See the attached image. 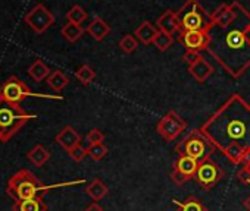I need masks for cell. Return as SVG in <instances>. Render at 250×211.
<instances>
[{
	"mask_svg": "<svg viewBox=\"0 0 250 211\" xmlns=\"http://www.w3.org/2000/svg\"><path fill=\"white\" fill-rule=\"evenodd\" d=\"M231 6L234 21L228 25H212L206 50L232 78H238L250 68V40L247 37L250 14L237 0Z\"/></svg>",
	"mask_w": 250,
	"mask_h": 211,
	"instance_id": "1",
	"label": "cell"
},
{
	"mask_svg": "<svg viewBox=\"0 0 250 211\" xmlns=\"http://www.w3.org/2000/svg\"><path fill=\"white\" fill-rule=\"evenodd\" d=\"M200 131L222 151L231 144L250 150V104L240 95H229L221 107L202 125Z\"/></svg>",
	"mask_w": 250,
	"mask_h": 211,
	"instance_id": "2",
	"label": "cell"
},
{
	"mask_svg": "<svg viewBox=\"0 0 250 211\" xmlns=\"http://www.w3.org/2000/svg\"><path fill=\"white\" fill-rule=\"evenodd\" d=\"M52 186H46L34 173H31L27 169H22L9 179L6 192L15 202H18L22 199H31L37 196L43 198V195Z\"/></svg>",
	"mask_w": 250,
	"mask_h": 211,
	"instance_id": "3",
	"label": "cell"
},
{
	"mask_svg": "<svg viewBox=\"0 0 250 211\" xmlns=\"http://www.w3.org/2000/svg\"><path fill=\"white\" fill-rule=\"evenodd\" d=\"M36 118V115L28 113L21 106L0 101V142H8L25 126L27 122L34 121Z\"/></svg>",
	"mask_w": 250,
	"mask_h": 211,
	"instance_id": "4",
	"label": "cell"
},
{
	"mask_svg": "<svg viewBox=\"0 0 250 211\" xmlns=\"http://www.w3.org/2000/svg\"><path fill=\"white\" fill-rule=\"evenodd\" d=\"M180 31H209L213 25L210 14L199 3V0H187L177 12Z\"/></svg>",
	"mask_w": 250,
	"mask_h": 211,
	"instance_id": "5",
	"label": "cell"
},
{
	"mask_svg": "<svg viewBox=\"0 0 250 211\" xmlns=\"http://www.w3.org/2000/svg\"><path fill=\"white\" fill-rule=\"evenodd\" d=\"M175 151L178 156H187L200 163L210 158V156L216 151V147L200 129H196L175 145Z\"/></svg>",
	"mask_w": 250,
	"mask_h": 211,
	"instance_id": "6",
	"label": "cell"
},
{
	"mask_svg": "<svg viewBox=\"0 0 250 211\" xmlns=\"http://www.w3.org/2000/svg\"><path fill=\"white\" fill-rule=\"evenodd\" d=\"M27 97H46V98H58L62 100L61 95H44V94H34L24 81L17 76H11L0 87V101L20 106Z\"/></svg>",
	"mask_w": 250,
	"mask_h": 211,
	"instance_id": "7",
	"label": "cell"
},
{
	"mask_svg": "<svg viewBox=\"0 0 250 211\" xmlns=\"http://www.w3.org/2000/svg\"><path fill=\"white\" fill-rule=\"evenodd\" d=\"M187 128L186 121L174 110L168 112L156 125L158 132L165 141H174L177 140Z\"/></svg>",
	"mask_w": 250,
	"mask_h": 211,
	"instance_id": "8",
	"label": "cell"
},
{
	"mask_svg": "<svg viewBox=\"0 0 250 211\" xmlns=\"http://www.w3.org/2000/svg\"><path fill=\"white\" fill-rule=\"evenodd\" d=\"M224 176H225V172L221 169V166L216 164L213 160L208 158V160L199 163V167H197V172H196L194 179L197 180V183H199L203 189L209 191V189H212Z\"/></svg>",
	"mask_w": 250,
	"mask_h": 211,
	"instance_id": "9",
	"label": "cell"
},
{
	"mask_svg": "<svg viewBox=\"0 0 250 211\" xmlns=\"http://www.w3.org/2000/svg\"><path fill=\"white\" fill-rule=\"evenodd\" d=\"M25 22L28 24V27H31L37 34H43L46 33L55 22V17L53 14L42 3H37L27 15H25Z\"/></svg>",
	"mask_w": 250,
	"mask_h": 211,
	"instance_id": "10",
	"label": "cell"
},
{
	"mask_svg": "<svg viewBox=\"0 0 250 211\" xmlns=\"http://www.w3.org/2000/svg\"><path fill=\"white\" fill-rule=\"evenodd\" d=\"M197 167H199L197 160L187 156H178V158L174 163V169L171 172V179L177 185H183L196 176Z\"/></svg>",
	"mask_w": 250,
	"mask_h": 211,
	"instance_id": "11",
	"label": "cell"
},
{
	"mask_svg": "<svg viewBox=\"0 0 250 211\" xmlns=\"http://www.w3.org/2000/svg\"><path fill=\"white\" fill-rule=\"evenodd\" d=\"M180 43L190 52H202L209 46V31H180Z\"/></svg>",
	"mask_w": 250,
	"mask_h": 211,
	"instance_id": "12",
	"label": "cell"
},
{
	"mask_svg": "<svg viewBox=\"0 0 250 211\" xmlns=\"http://www.w3.org/2000/svg\"><path fill=\"white\" fill-rule=\"evenodd\" d=\"M156 27L159 31L162 33H167V34H175V33H180L181 27H180V22H178V18H177V12L168 9L165 11L156 21Z\"/></svg>",
	"mask_w": 250,
	"mask_h": 211,
	"instance_id": "13",
	"label": "cell"
},
{
	"mask_svg": "<svg viewBox=\"0 0 250 211\" xmlns=\"http://www.w3.org/2000/svg\"><path fill=\"white\" fill-rule=\"evenodd\" d=\"M56 142L66 151H71L72 148H75L77 145H80L81 142V137L80 134L72 128V126H65L63 129H61V132L56 135Z\"/></svg>",
	"mask_w": 250,
	"mask_h": 211,
	"instance_id": "14",
	"label": "cell"
},
{
	"mask_svg": "<svg viewBox=\"0 0 250 211\" xmlns=\"http://www.w3.org/2000/svg\"><path fill=\"white\" fill-rule=\"evenodd\" d=\"M158 33H159L158 27H155V25H153L152 22H149V21H145V22H142V24L136 28L134 35H136V38H137L140 43L149 46V44H153V41H155Z\"/></svg>",
	"mask_w": 250,
	"mask_h": 211,
	"instance_id": "15",
	"label": "cell"
},
{
	"mask_svg": "<svg viewBox=\"0 0 250 211\" xmlns=\"http://www.w3.org/2000/svg\"><path fill=\"white\" fill-rule=\"evenodd\" d=\"M188 73L197 81V82H205L212 73H213V66L203 57H200L194 65L188 66Z\"/></svg>",
	"mask_w": 250,
	"mask_h": 211,
	"instance_id": "16",
	"label": "cell"
},
{
	"mask_svg": "<svg viewBox=\"0 0 250 211\" xmlns=\"http://www.w3.org/2000/svg\"><path fill=\"white\" fill-rule=\"evenodd\" d=\"M234 9L231 5H227V3H221L212 14H210V18H212V22L215 25H228L234 21Z\"/></svg>",
	"mask_w": 250,
	"mask_h": 211,
	"instance_id": "17",
	"label": "cell"
},
{
	"mask_svg": "<svg viewBox=\"0 0 250 211\" xmlns=\"http://www.w3.org/2000/svg\"><path fill=\"white\" fill-rule=\"evenodd\" d=\"M87 33H88L96 41H102V40H104L106 35L110 34V27H109V24H107L104 19H102L100 17H94L93 21H91V22L88 24V27H87Z\"/></svg>",
	"mask_w": 250,
	"mask_h": 211,
	"instance_id": "18",
	"label": "cell"
},
{
	"mask_svg": "<svg viewBox=\"0 0 250 211\" xmlns=\"http://www.w3.org/2000/svg\"><path fill=\"white\" fill-rule=\"evenodd\" d=\"M14 211H47V205L42 196L22 199L14 204Z\"/></svg>",
	"mask_w": 250,
	"mask_h": 211,
	"instance_id": "19",
	"label": "cell"
},
{
	"mask_svg": "<svg viewBox=\"0 0 250 211\" xmlns=\"http://www.w3.org/2000/svg\"><path fill=\"white\" fill-rule=\"evenodd\" d=\"M27 158L31 161V164H34L36 167H42L44 166L49 160H50V153L47 148H44L43 145H36L33 150L28 151Z\"/></svg>",
	"mask_w": 250,
	"mask_h": 211,
	"instance_id": "20",
	"label": "cell"
},
{
	"mask_svg": "<svg viewBox=\"0 0 250 211\" xmlns=\"http://www.w3.org/2000/svg\"><path fill=\"white\" fill-rule=\"evenodd\" d=\"M85 192H87V195H88L94 202H97V201L103 199V198L109 193V189H107V186H106L100 179H94V180H91V183L85 188Z\"/></svg>",
	"mask_w": 250,
	"mask_h": 211,
	"instance_id": "21",
	"label": "cell"
},
{
	"mask_svg": "<svg viewBox=\"0 0 250 211\" xmlns=\"http://www.w3.org/2000/svg\"><path fill=\"white\" fill-rule=\"evenodd\" d=\"M50 73H52V72H50L49 66H47L43 60H40V59H37V60L30 66V69H28V75H30L36 82H42L43 79H47Z\"/></svg>",
	"mask_w": 250,
	"mask_h": 211,
	"instance_id": "22",
	"label": "cell"
},
{
	"mask_svg": "<svg viewBox=\"0 0 250 211\" xmlns=\"http://www.w3.org/2000/svg\"><path fill=\"white\" fill-rule=\"evenodd\" d=\"M62 35H63V38L66 40V41H69V43H75V41H78L81 37H83V34H84V30H83V27L81 25H77V24H72V22H68V24H65L63 27H62Z\"/></svg>",
	"mask_w": 250,
	"mask_h": 211,
	"instance_id": "23",
	"label": "cell"
},
{
	"mask_svg": "<svg viewBox=\"0 0 250 211\" xmlns=\"http://www.w3.org/2000/svg\"><path fill=\"white\" fill-rule=\"evenodd\" d=\"M221 153H222L232 164H241V163H243V157H244L246 150H244L241 145H238V144H231V145H228L227 148H224Z\"/></svg>",
	"mask_w": 250,
	"mask_h": 211,
	"instance_id": "24",
	"label": "cell"
},
{
	"mask_svg": "<svg viewBox=\"0 0 250 211\" xmlns=\"http://www.w3.org/2000/svg\"><path fill=\"white\" fill-rule=\"evenodd\" d=\"M172 202L177 205L178 211H208V208L196 196H188L184 202H180L177 199H172Z\"/></svg>",
	"mask_w": 250,
	"mask_h": 211,
	"instance_id": "25",
	"label": "cell"
},
{
	"mask_svg": "<svg viewBox=\"0 0 250 211\" xmlns=\"http://www.w3.org/2000/svg\"><path fill=\"white\" fill-rule=\"evenodd\" d=\"M47 84H49V87L53 89V91H62L68 84H69V79H68V76L63 73V72H61V70H53L50 75H49V78H47Z\"/></svg>",
	"mask_w": 250,
	"mask_h": 211,
	"instance_id": "26",
	"label": "cell"
},
{
	"mask_svg": "<svg viewBox=\"0 0 250 211\" xmlns=\"http://www.w3.org/2000/svg\"><path fill=\"white\" fill-rule=\"evenodd\" d=\"M75 78L83 84V85H90L91 81L96 78V70L88 66V65H83L77 72H75Z\"/></svg>",
	"mask_w": 250,
	"mask_h": 211,
	"instance_id": "27",
	"label": "cell"
},
{
	"mask_svg": "<svg viewBox=\"0 0 250 211\" xmlns=\"http://www.w3.org/2000/svg\"><path fill=\"white\" fill-rule=\"evenodd\" d=\"M66 18H68V22L81 25V24L87 19V12H85L81 6L75 5V6H72V8L69 9V12L66 14Z\"/></svg>",
	"mask_w": 250,
	"mask_h": 211,
	"instance_id": "28",
	"label": "cell"
},
{
	"mask_svg": "<svg viewBox=\"0 0 250 211\" xmlns=\"http://www.w3.org/2000/svg\"><path fill=\"white\" fill-rule=\"evenodd\" d=\"M153 44H155V47H156L158 50L167 52V50L174 44V37H172L171 34H167V33L159 31L158 35H156V38H155V41H153Z\"/></svg>",
	"mask_w": 250,
	"mask_h": 211,
	"instance_id": "29",
	"label": "cell"
},
{
	"mask_svg": "<svg viewBox=\"0 0 250 211\" xmlns=\"http://www.w3.org/2000/svg\"><path fill=\"white\" fill-rule=\"evenodd\" d=\"M119 47H121L125 53H133V52H136L137 47H139V40L136 38V35L125 34V35L119 40Z\"/></svg>",
	"mask_w": 250,
	"mask_h": 211,
	"instance_id": "30",
	"label": "cell"
},
{
	"mask_svg": "<svg viewBox=\"0 0 250 211\" xmlns=\"http://www.w3.org/2000/svg\"><path fill=\"white\" fill-rule=\"evenodd\" d=\"M87 154L91 160L94 161H100L104 158V156L107 154V147L104 144H96V145H88L87 147Z\"/></svg>",
	"mask_w": 250,
	"mask_h": 211,
	"instance_id": "31",
	"label": "cell"
},
{
	"mask_svg": "<svg viewBox=\"0 0 250 211\" xmlns=\"http://www.w3.org/2000/svg\"><path fill=\"white\" fill-rule=\"evenodd\" d=\"M85 140H87L88 145L103 144V141H104V135H103V132H102L100 129L94 128V129H91V131H90V132L87 134Z\"/></svg>",
	"mask_w": 250,
	"mask_h": 211,
	"instance_id": "32",
	"label": "cell"
},
{
	"mask_svg": "<svg viewBox=\"0 0 250 211\" xmlns=\"http://www.w3.org/2000/svg\"><path fill=\"white\" fill-rule=\"evenodd\" d=\"M68 154H69V157H71L74 161H77V163L83 161V160L88 156V154H87V148H84L81 144L77 145L75 148H72L71 151H68Z\"/></svg>",
	"mask_w": 250,
	"mask_h": 211,
	"instance_id": "33",
	"label": "cell"
},
{
	"mask_svg": "<svg viewBox=\"0 0 250 211\" xmlns=\"http://www.w3.org/2000/svg\"><path fill=\"white\" fill-rule=\"evenodd\" d=\"M200 57H202V56H200V53H199V52H190V50H186V53H184V56H183V60H184L188 66H191V65H194Z\"/></svg>",
	"mask_w": 250,
	"mask_h": 211,
	"instance_id": "34",
	"label": "cell"
},
{
	"mask_svg": "<svg viewBox=\"0 0 250 211\" xmlns=\"http://www.w3.org/2000/svg\"><path fill=\"white\" fill-rule=\"evenodd\" d=\"M237 177H238L240 182H243V183H246V185H250V169H249V166H243V167L238 170Z\"/></svg>",
	"mask_w": 250,
	"mask_h": 211,
	"instance_id": "35",
	"label": "cell"
},
{
	"mask_svg": "<svg viewBox=\"0 0 250 211\" xmlns=\"http://www.w3.org/2000/svg\"><path fill=\"white\" fill-rule=\"evenodd\" d=\"M84 211H104V208H103V207H100L97 202H93V204H90Z\"/></svg>",
	"mask_w": 250,
	"mask_h": 211,
	"instance_id": "36",
	"label": "cell"
},
{
	"mask_svg": "<svg viewBox=\"0 0 250 211\" xmlns=\"http://www.w3.org/2000/svg\"><path fill=\"white\" fill-rule=\"evenodd\" d=\"M243 205H244V208H246L247 211H250V195L243 201Z\"/></svg>",
	"mask_w": 250,
	"mask_h": 211,
	"instance_id": "37",
	"label": "cell"
},
{
	"mask_svg": "<svg viewBox=\"0 0 250 211\" xmlns=\"http://www.w3.org/2000/svg\"><path fill=\"white\" fill-rule=\"evenodd\" d=\"M247 37H249V40H250V27H249V30H247Z\"/></svg>",
	"mask_w": 250,
	"mask_h": 211,
	"instance_id": "38",
	"label": "cell"
}]
</instances>
